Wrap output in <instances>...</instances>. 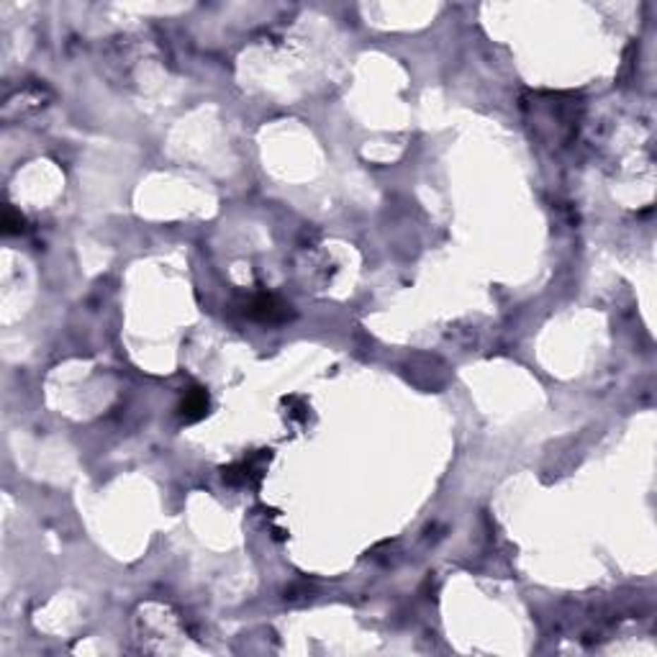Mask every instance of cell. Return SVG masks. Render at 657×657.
I'll use <instances>...</instances> for the list:
<instances>
[{
    "label": "cell",
    "instance_id": "obj_1",
    "mask_svg": "<svg viewBox=\"0 0 657 657\" xmlns=\"http://www.w3.org/2000/svg\"><path fill=\"white\" fill-rule=\"evenodd\" d=\"M180 411H183L185 421H198V418H203L205 411H208V393H205V390H200V388L191 390V393L185 396Z\"/></svg>",
    "mask_w": 657,
    "mask_h": 657
},
{
    "label": "cell",
    "instance_id": "obj_2",
    "mask_svg": "<svg viewBox=\"0 0 657 657\" xmlns=\"http://www.w3.org/2000/svg\"><path fill=\"white\" fill-rule=\"evenodd\" d=\"M252 313L260 318H267V321H275V318H283L285 316V306L277 303L272 296H262L257 298L255 303H252Z\"/></svg>",
    "mask_w": 657,
    "mask_h": 657
},
{
    "label": "cell",
    "instance_id": "obj_3",
    "mask_svg": "<svg viewBox=\"0 0 657 657\" xmlns=\"http://www.w3.org/2000/svg\"><path fill=\"white\" fill-rule=\"evenodd\" d=\"M21 224H23L21 216H16L13 211H8V213H6V221H3V227H6L3 231H6V234H18V231L23 229Z\"/></svg>",
    "mask_w": 657,
    "mask_h": 657
}]
</instances>
